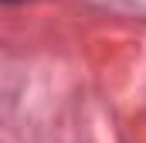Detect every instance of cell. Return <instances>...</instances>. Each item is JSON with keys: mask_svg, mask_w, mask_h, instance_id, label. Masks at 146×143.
<instances>
[{"mask_svg": "<svg viewBox=\"0 0 146 143\" xmlns=\"http://www.w3.org/2000/svg\"><path fill=\"white\" fill-rule=\"evenodd\" d=\"M3 3H17V0H3Z\"/></svg>", "mask_w": 146, "mask_h": 143, "instance_id": "6da1fadb", "label": "cell"}]
</instances>
